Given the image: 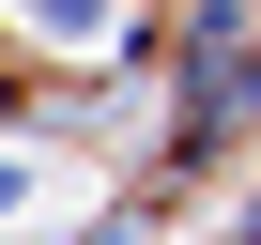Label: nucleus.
Segmentation results:
<instances>
[{
  "label": "nucleus",
  "mask_w": 261,
  "mask_h": 245,
  "mask_svg": "<svg viewBox=\"0 0 261 245\" xmlns=\"http://www.w3.org/2000/svg\"><path fill=\"white\" fill-rule=\"evenodd\" d=\"M16 16H31L46 46H92V31H108V0H16Z\"/></svg>",
  "instance_id": "1"
},
{
  "label": "nucleus",
  "mask_w": 261,
  "mask_h": 245,
  "mask_svg": "<svg viewBox=\"0 0 261 245\" xmlns=\"http://www.w3.org/2000/svg\"><path fill=\"white\" fill-rule=\"evenodd\" d=\"M0 215H31V169H16V154H0Z\"/></svg>",
  "instance_id": "2"
}]
</instances>
